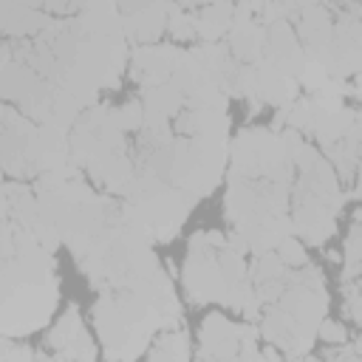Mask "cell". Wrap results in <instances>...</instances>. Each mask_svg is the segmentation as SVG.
Masks as SVG:
<instances>
[{
	"instance_id": "6da1fadb",
	"label": "cell",
	"mask_w": 362,
	"mask_h": 362,
	"mask_svg": "<svg viewBox=\"0 0 362 362\" xmlns=\"http://www.w3.org/2000/svg\"><path fill=\"white\" fill-rule=\"evenodd\" d=\"M57 277L54 280H23L3 274V337H25L40 331L57 308Z\"/></svg>"
},
{
	"instance_id": "7a4b0ae2",
	"label": "cell",
	"mask_w": 362,
	"mask_h": 362,
	"mask_svg": "<svg viewBox=\"0 0 362 362\" xmlns=\"http://www.w3.org/2000/svg\"><path fill=\"white\" fill-rule=\"evenodd\" d=\"M0 133H3V170L8 178H34L37 164H34V147H37V133L40 124L23 116L17 107L3 105L0 110Z\"/></svg>"
},
{
	"instance_id": "3957f363",
	"label": "cell",
	"mask_w": 362,
	"mask_h": 362,
	"mask_svg": "<svg viewBox=\"0 0 362 362\" xmlns=\"http://www.w3.org/2000/svg\"><path fill=\"white\" fill-rule=\"evenodd\" d=\"M119 14H122V31L127 42H136L139 48V45L158 42L170 20V6L167 3H124L119 6Z\"/></svg>"
},
{
	"instance_id": "277c9868",
	"label": "cell",
	"mask_w": 362,
	"mask_h": 362,
	"mask_svg": "<svg viewBox=\"0 0 362 362\" xmlns=\"http://www.w3.org/2000/svg\"><path fill=\"white\" fill-rule=\"evenodd\" d=\"M178 54H181V48L167 45V42L139 45V48L130 54V79H133L136 85H141V90L170 82L173 65H175Z\"/></svg>"
},
{
	"instance_id": "5b68a950",
	"label": "cell",
	"mask_w": 362,
	"mask_h": 362,
	"mask_svg": "<svg viewBox=\"0 0 362 362\" xmlns=\"http://www.w3.org/2000/svg\"><path fill=\"white\" fill-rule=\"evenodd\" d=\"M201 362H235L240 354V325L223 314H209L201 322Z\"/></svg>"
},
{
	"instance_id": "8992f818",
	"label": "cell",
	"mask_w": 362,
	"mask_h": 362,
	"mask_svg": "<svg viewBox=\"0 0 362 362\" xmlns=\"http://www.w3.org/2000/svg\"><path fill=\"white\" fill-rule=\"evenodd\" d=\"M294 20H297V31H300V42H303L305 57L322 62L328 48H331V40H334V23L328 17V8L317 6V3L297 6Z\"/></svg>"
},
{
	"instance_id": "52a82bcc",
	"label": "cell",
	"mask_w": 362,
	"mask_h": 362,
	"mask_svg": "<svg viewBox=\"0 0 362 362\" xmlns=\"http://www.w3.org/2000/svg\"><path fill=\"white\" fill-rule=\"evenodd\" d=\"M54 25V17L40 3H0V28L6 37H40Z\"/></svg>"
},
{
	"instance_id": "ba28073f",
	"label": "cell",
	"mask_w": 362,
	"mask_h": 362,
	"mask_svg": "<svg viewBox=\"0 0 362 362\" xmlns=\"http://www.w3.org/2000/svg\"><path fill=\"white\" fill-rule=\"evenodd\" d=\"M192 20H195V37L201 42H218L223 34L232 31L235 6H229V3L192 6Z\"/></svg>"
},
{
	"instance_id": "9c48e42d",
	"label": "cell",
	"mask_w": 362,
	"mask_h": 362,
	"mask_svg": "<svg viewBox=\"0 0 362 362\" xmlns=\"http://www.w3.org/2000/svg\"><path fill=\"white\" fill-rule=\"evenodd\" d=\"M141 105H144V110L170 119V116H178L187 102H184V93H181L173 82H164V85L147 88V90L141 93Z\"/></svg>"
},
{
	"instance_id": "30bf717a",
	"label": "cell",
	"mask_w": 362,
	"mask_h": 362,
	"mask_svg": "<svg viewBox=\"0 0 362 362\" xmlns=\"http://www.w3.org/2000/svg\"><path fill=\"white\" fill-rule=\"evenodd\" d=\"M167 28H170L173 40H181V42L195 40L192 6H170V20H167Z\"/></svg>"
},
{
	"instance_id": "8fae6325",
	"label": "cell",
	"mask_w": 362,
	"mask_h": 362,
	"mask_svg": "<svg viewBox=\"0 0 362 362\" xmlns=\"http://www.w3.org/2000/svg\"><path fill=\"white\" fill-rule=\"evenodd\" d=\"M113 116H116V124L122 127V133H127V130H139V133H141L147 110H144L141 99H130V102L113 107Z\"/></svg>"
},
{
	"instance_id": "7c38bea8",
	"label": "cell",
	"mask_w": 362,
	"mask_h": 362,
	"mask_svg": "<svg viewBox=\"0 0 362 362\" xmlns=\"http://www.w3.org/2000/svg\"><path fill=\"white\" fill-rule=\"evenodd\" d=\"M328 79H331V74L325 71V65L322 62H317V59H308V65L303 68V74H300V88H305V90H311V93H317V90H322L325 85H328Z\"/></svg>"
},
{
	"instance_id": "4fadbf2b",
	"label": "cell",
	"mask_w": 362,
	"mask_h": 362,
	"mask_svg": "<svg viewBox=\"0 0 362 362\" xmlns=\"http://www.w3.org/2000/svg\"><path fill=\"white\" fill-rule=\"evenodd\" d=\"M277 257L286 263V269H303V266H308V255H305L303 243L294 240V238H288V240H283L277 246Z\"/></svg>"
},
{
	"instance_id": "5bb4252c",
	"label": "cell",
	"mask_w": 362,
	"mask_h": 362,
	"mask_svg": "<svg viewBox=\"0 0 362 362\" xmlns=\"http://www.w3.org/2000/svg\"><path fill=\"white\" fill-rule=\"evenodd\" d=\"M345 263H362V209L354 218V226L345 238Z\"/></svg>"
},
{
	"instance_id": "9a60e30c",
	"label": "cell",
	"mask_w": 362,
	"mask_h": 362,
	"mask_svg": "<svg viewBox=\"0 0 362 362\" xmlns=\"http://www.w3.org/2000/svg\"><path fill=\"white\" fill-rule=\"evenodd\" d=\"M3 362H37V354L28 345L3 337Z\"/></svg>"
},
{
	"instance_id": "2e32d148",
	"label": "cell",
	"mask_w": 362,
	"mask_h": 362,
	"mask_svg": "<svg viewBox=\"0 0 362 362\" xmlns=\"http://www.w3.org/2000/svg\"><path fill=\"white\" fill-rule=\"evenodd\" d=\"M317 334H320V339L328 342V345H345V342H348V331H345V325L337 322V320H322V325H320Z\"/></svg>"
},
{
	"instance_id": "e0dca14e",
	"label": "cell",
	"mask_w": 362,
	"mask_h": 362,
	"mask_svg": "<svg viewBox=\"0 0 362 362\" xmlns=\"http://www.w3.org/2000/svg\"><path fill=\"white\" fill-rule=\"evenodd\" d=\"M345 311H348V314L362 325V291H359V294H348V297H345Z\"/></svg>"
},
{
	"instance_id": "ac0fdd59",
	"label": "cell",
	"mask_w": 362,
	"mask_h": 362,
	"mask_svg": "<svg viewBox=\"0 0 362 362\" xmlns=\"http://www.w3.org/2000/svg\"><path fill=\"white\" fill-rule=\"evenodd\" d=\"M235 362H269V359L263 356V351H257V345H243Z\"/></svg>"
},
{
	"instance_id": "d6986e66",
	"label": "cell",
	"mask_w": 362,
	"mask_h": 362,
	"mask_svg": "<svg viewBox=\"0 0 362 362\" xmlns=\"http://www.w3.org/2000/svg\"><path fill=\"white\" fill-rule=\"evenodd\" d=\"M147 362H184V359H178V356H173L170 351H164L161 345H156V348L147 354Z\"/></svg>"
},
{
	"instance_id": "ffe728a7",
	"label": "cell",
	"mask_w": 362,
	"mask_h": 362,
	"mask_svg": "<svg viewBox=\"0 0 362 362\" xmlns=\"http://www.w3.org/2000/svg\"><path fill=\"white\" fill-rule=\"evenodd\" d=\"M263 356H266L269 362H280V351H277L274 345H269V348H263Z\"/></svg>"
},
{
	"instance_id": "44dd1931",
	"label": "cell",
	"mask_w": 362,
	"mask_h": 362,
	"mask_svg": "<svg viewBox=\"0 0 362 362\" xmlns=\"http://www.w3.org/2000/svg\"><path fill=\"white\" fill-rule=\"evenodd\" d=\"M351 93H354V96H359V99H362V71H359V74H356V79H354V85H351Z\"/></svg>"
},
{
	"instance_id": "7402d4cb",
	"label": "cell",
	"mask_w": 362,
	"mask_h": 362,
	"mask_svg": "<svg viewBox=\"0 0 362 362\" xmlns=\"http://www.w3.org/2000/svg\"><path fill=\"white\" fill-rule=\"evenodd\" d=\"M351 348H354V351H356V354H359V356H362V334H359V337H356V339H354V345H351Z\"/></svg>"
},
{
	"instance_id": "603a6c76",
	"label": "cell",
	"mask_w": 362,
	"mask_h": 362,
	"mask_svg": "<svg viewBox=\"0 0 362 362\" xmlns=\"http://www.w3.org/2000/svg\"><path fill=\"white\" fill-rule=\"evenodd\" d=\"M297 362H322V359H314V356H308V354H305V356H303V359H297Z\"/></svg>"
}]
</instances>
